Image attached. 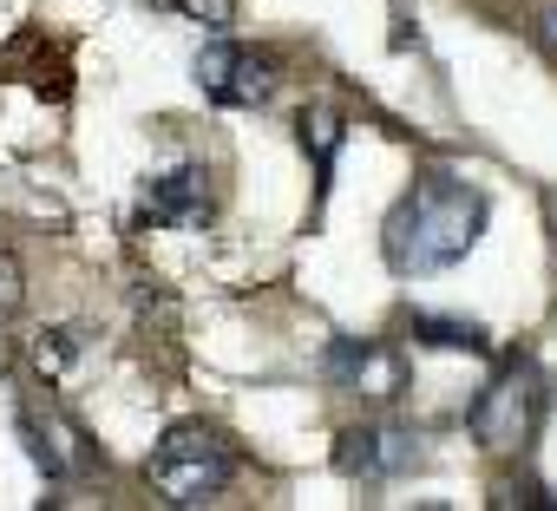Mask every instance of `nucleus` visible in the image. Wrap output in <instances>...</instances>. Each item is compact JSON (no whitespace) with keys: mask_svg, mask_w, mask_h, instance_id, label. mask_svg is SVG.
<instances>
[{"mask_svg":"<svg viewBox=\"0 0 557 511\" xmlns=\"http://www.w3.org/2000/svg\"><path fill=\"white\" fill-rule=\"evenodd\" d=\"M544 407H550V381H544V367H537L531 354H511V361L485 381V394L472 400L466 426H472V439H479L485 452L511 459V452H524V446L537 439Z\"/></svg>","mask_w":557,"mask_h":511,"instance_id":"2","label":"nucleus"},{"mask_svg":"<svg viewBox=\"0 0 557 511\" xmlns=\"http://www.w3.org/2000/svg\"><path fill=\"white\" fill-rule=\"evenodd\" d=\"M230 478H236L230 446H223L210 426H197V420L171 426V433L158 439V452H151V485H158V498H164V504H177V511L210 504Z\"/></svg>","mask_w":557,"mask_h":511,"instance_id":"3","label":"nucleus"},{"mask_svg":"<svg viewBox=\"0 0 557 511\" xmlns=\"http://www.w3.org/2000/svg\"><path fill=\"white\" fill-rule=\"evenodd\" d=\"M210 210H216V197H210L203 164H171L138 197V223H151V229H197V223H210Z\"/></svg>","mask_w":557,"mask_h":511,"instance_id":"5","label":"nucleus"},{"mask_svg":"<svg viewBox=\"0 0 557 511\" xmlns=\"http://www.w3.org/2000/svg\"><path fill=\"white\" fill-rule=\"evenodd\" d=\"M177 8H184L190 21H203V27H230V14H236V0H177Z\"/></svg>","mask_w":557,"mask_h":511,"instance_id":"12","label":"nucleus"},{"mask_svg":"<svg viewBox=\"0 0 557 511\" xmlns=\"http://www.w3.org/2000/svg\"><path fill=\"white\" fill-rule=\"evenodd\" d=\"M413 459H420V433H407V426H361V433H342V452H335V465H342L348 478H368V485L400 478Z\"/></svg>","mask_w":557,"mask_h":511,"instance_id":"7","label":"nucleus"},{"mask_svg":"<svg viewBox=\"0 0 557 511\" xmlns=\"http://www.w3.org/2000/svg\"><path fill=\"white\" fill-rule=\"evenodd\" d=\"M544 47H550V53H557V8H550V14H544Z\"/></svg>","mask_w":557,"mask_h":511,"instance_id":"13","label":"nucleus"},{"mask_svg":"<svg viewBox=\"0 0 557 511\" xmlns=\"http://www.w3.org/2000/svg\"><path fill=\"white\" fill-rule=\"evenodd\" d=\"M197 86L216 99V105H269V92H275V60H262V53H249V47H236V40H210L203 53H197Z\"/></svg>","mask_w":557,"mask_h":511,"instance_id":"4","label":"nucleus"},{"mask_svg":"<svg viewBox=\"0 0 557 511\" xmlns=\"http://www.w3.org/2000/svg\"><path fill=\"white\" fill-rule=\"evenodd\" d=\"M21 302H27V276H21V263L8 249H0V328H8L14 315H21Z\"/></svg>","mask_w":557,"mask_h":511,"instance_id":"11","label":"nucleus"},{"mask_svg":"<svg viewBox=\"0 0 557 511\" xmlns=\"http://www.w3.org/2000/svg\"><path fill=\"white\" fill-rule=\"evenodd\" d=\"M21 439H27V452H34V465H40L47 478H79V472L92 465L86 433H79L60 407H21Z\"/></svg>","mask_w":557,"mask_h":511,"instance_id":"6","label":"nucleus"},{"mask_svg":"<svg viewBox=\"0 0 557 511\" xmlns=\"http://www.w3.org/2000/svg\"><path fill=\"white\" fill-rule=\"evenodd\" d=\"M73 354H79V335H73V328H47V335H34V367H40L47 381H60V374L73 367Z\"/></svg>","mask_w":557,"mask_h":511,"instance_id":"10","label":"nucleus"},{"mask_svg":"<svg viewBox=\"0 0 557 511\" xmlns=\"http://www.w3.org/2000/svg\"><path fill=\"white\" fill-rule=\"evenodd\" d=\"M485 216H492V203H485L479 184L446 177V171L420 177V184L394 203V216H387V229H381L387 270H394V276H446L453 263H466L472 242L485 236Z\"/></svg>","mask_w":557,"mask_h":511,"instance_id":"1","label":"nucleus"},{"mask_svg":"<svg viewBox=\"0 0 557 511\" xmlns=\"http://www.w3.org/2000/svg\"><path fill=\"white\" fill-rule=\"evenodd\" d=\"M329 374L348 381V387H361V394H374V400H394L400 394V354L387 341H335Z\"/></svg>","mask_w":557,"mask_h":511,"instance_id":"8","label":"nucleus"},{"mask_svg":"<svg viewBox=\"0 0 557 511\" xmlns=\"http://www.w3.org/2000/svg\"><path fill=\"white\" fill-rule=\"evenodd\" d=\"M413 341L446 348V354H492V335L479 322H459V315H413Z\"/></svg>","mask_w":557,"mask_h":511,"instance_id":"9","label":"nucleus"}]
</instances>
